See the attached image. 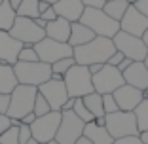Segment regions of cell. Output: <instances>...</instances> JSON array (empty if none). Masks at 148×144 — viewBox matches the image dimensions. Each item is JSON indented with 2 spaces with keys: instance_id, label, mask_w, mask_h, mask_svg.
Here are the masks:
<instances>
[{
  "instance_id": "cell-7",
  "label": "cell",
  "mask_w": 148,
  "mask_h": 144,
  "mask_svg": "<svg viewBox=\"0 0 148 144\" xmlns=\"http://www.w3.org/2000/svg\"><path fill=\"white\" fill-rule=\"evenodd\" d=\"M61 118H63V112H53V110L49 114H46V116L36 118L34 123L31 125L32 139L42 144L55 140V135L59 131V125H61Z\"/></svg>"
},
{
  "instance_id": "cell-6",
  "label": "cell",
  "mask_w": 148,
  "mask_h": 144,
  "mask_svg": "<svg viewBox=\"0 0 148 144\" xmlns=\"http://www.w3.org/2000/svg\"><path fill=\"white\" fill-rule=\"evenodd\" d=\"M106 131L110 133L114 140L123 139V136H137L139 135V127H137V119L133 112H123L118 110L114 114H106Z\"/></svg>"
},
{
  "instance_id": "cell-49",
  "label": "cell",
  "mask_w": 148,
  "mask_h": 144,
  "mask_svg": "<svg viewBox=\"0 0 148 144\" xmlns=\"http://www.w3.org/2000/svg\"><path fill=\"white\" fill-rule=\"evenodd\" d=\"M8 2H10V6H12V8L15 10V12H17V8L21 6V2H23V0H8Z\"/></svg>"
},
{
  "instance_id": "cell-27",
  "label": "cell",
  "mask_w": 148,
  "mask_h": 144,
  "mask_svg": "<svg viewBox=\"0 0 148 144\" xmlns=\"http://www.w3.org/2000/svg\"><path fill=\"white\" fill-rule=\"evenodd\" d=\"M133 114H135L139 133L140 131H148V97H144L143 102H140V104L133 110Z\"/></svg>"
},
{
  "instance_id": "cell-45",
  "label": "cell",
  "mask_w": 148,
  "mask_h": 144,
  "mask_svg": "<svg viewBox=\"0 0 148 144\" xmlns=\"http://www.w3.org/2000/svg\"><path fill=\"white\" fill-rule=\"evenodd\" d=\"M74 108V99H69L65 102V104H63V108H61V112H70V110Z\"/></svg>"
},
{
  "instance_id": "cell-21",
  "label": "cell",
  "mask_w": 148,
  "mask_h": 144,
  "mask_svg": "<svg viewBox=\"0 0 148 144\" xmlns=\"http://www.w3.org/2000/svg\"><path fill=\"white\" fill-rule=\"evenodd\" d=\"M17 76H15V70L12 65H6V63L0 61V93H10L17 87Z\"/></svg>"
},
{
  "instance_id": "cell-20",
  "label": "cell",
  "mask_w": 148,
  "mask_h": 144,
  "mask_svg": "<svg viewBox=\"0 0 148 144\" xmlns=\"http://www.w3.org/2000/svg\"><path fill=\"white\" fill-rule=\"evenodd\" d=\"M93 38H95V32H93L91 29H87V27L82 25L80 21L72 23V27H70V38H69V44L72 46V48L89 44Z\"/></svg>"
},
{
  "instance_id": "cell-40",
  "label": "cell",
  "mask_w": 148,
  "mask_h": 144,
  "mask_svg": "<svg viewBox=\"0 0 148 144\" xmlns=\"http://www.w3.org/2000/svg\"><path fill=\"white\" fill-rule=\"evenodd\" d=\"M12 125V118L6 114H0V135H4V131Z\"/></svg>"
},
{
  "instance_id": "cell-32",
  "label": "cell",
  "mask_w": 148,
  "mask_h": 144,
  "mask_svg": "<svg viewBox=\"0 0 148 144\" xmlns=\"http://www.w3.org/2000/svg\"><path fill=\"white\" fill-rule=\"evenodd\" d=\"M32 112L36 114V118H40V116H46V114L51 112V106L48 104V100L44 99V95H36V100H34V110Z\"/></svg>"
},
{
  "instance_id": "cell-41",
  "label": "cell",
  "mask_w": 148,
  "mask_h": 144,
  "mask_svg": "<svg viewBox=\"0 0 148 144\" xmlns=\"http://www.w3.org/2000/svg\"><path fill=\"white\" fill-rule=\"evenodd\" d=\"M133 6H135L143 15L148 17V0H137V2H133Z\"/></svg>"
},
{
  "instance_id": "cell-48",
  "label": "cell",
  "mask_w": 148,
  "mask_h": 144,
  "mask_svg": "<svg viewBox=\"0 0 148 144\" xmlns=\"http://www.w3.org/2000/svg\"><path fill=\"white\" fill-rule=\"evenodd\" d=\"M34 23H36V25H38V27H40V29H44V31H46V25H48V23L44 21V19H42V17H36V19H34Z\"/></svg>"
},
{
  "instance_id": "cell-22",
  "label": "cell",
  "mask_w": 148,
  "mask_h": 144,
  "mask_svg": "<svg viewBox=\"0 0 148 144\" xmlns=\"http://www.w3.org/2000/svg\"><path fill=\"white\" fill-rule=\"evenodd\" d=\"M84 135L91 140L93 144H112L114 142V139L110 136V133L106 131V127L95 125V121L86 123V127H84Z\"/></svg>"
},
{
  "instance_id": "cell-23",
  "label": "cell",
  "mask_w": 148,
  "mask_h": 144,
  "mask_svg": "<svg viewBox=\"0 0 148 144\" xmlns=\"http://www.w3.org/2000/svg\"><path fill=\"white\" fill-rule=\"evenodd\" d=\"M131 2L129 0H110V2H106L105 4V13L108 15V17H112L114 21H122V17L125 15V12L129 10Z\"/></svg>"
},
{
  "instance_id": "cell-5",
  "label": "cell",
  "mask_w": 148,
  "mask_h": 144,
  "mask_svg": "<svg viewBox=\"0 0 148 144\" xmlns=\"http://www.w3.org/2000/svg\"><path fill=\"white\" fill-rule=\"evenodd\" d=\"M15 70V76H17L19 83H25V85H34L40 87L42 83H46L48 80H51L53 72H51V65L42 61L36 63H17L13 66Z\"/></svg>"
},
{
  "instance_id": "cell-42",
  "label": "cell",
  "mask_w": 148,
  "mask_h": 144,
  "mask_svg": "<svg viewBox=\"0 0 148 144\" xmlns=\"http://www.w3.org/2000/svg\"><path fill=\"white\" fill-rule=\"evenodd\" d=\"M34 119H36V114L31 112V114H27L25 118L21 119V123H25V125H32V123H34Z\"/></svg>"
},
{
  "instance_id": "cell-9",
  "label": "cell",
  "mask_w": 148,
  "mask_h": 144,
  "mask_svg": "<svg viewBox=\"0 0 148 144\" xmlns=\"http://www.w3.org/2000/svg\"><path fill=\"white\" fill-rule=\"evenodd\" d=\"M34 49L38 53V59L42 63L53 65L59 59H66V57H74V48L66 42H57V40L46 38L40 40L38 44H34Z\"/></svg>"
},
{
  "instance_id": "cell-58",
  "label": "cell",
  "mask_w": 148,
  "mask_h": 144,
  "mask_svg": "<svg viewBox=\"0 0 148 144\" xmlns=\"http://www.w3.org/2000/svg\"><path fill=\"white\" fill-rule=\"evenodd\" d=\"M2 2H4V0H0V4H2Z\"/></svg>"
},
{
  "instance_id": "cell-15",
  "label": "cell",
  "mask_w": 148,
  "mask_h": 144,
  "mask_svg": "<svg viewBox=\"0 0 148 144\" xmlns=\"http://www.w3.org/2000/svg\"><path fill=\"white\" fill-rule=\"evenodd\" d=\"M146 29H148V17L143 15L135 6L131 4L129 10L125 12V15L122 17V21H120V31L127 32V34H133V36H139V38H140Z\"/></svg>"
},
{
  "instance_id": "cell-35",
  "label": "cell",
  "mask_w": 148,
  "mask_h": 144,
  "mask_svg": "<svg viewBox=\"0 0 148 144\" xmlns=\"http://www.w3.org/2000/svg\"><path fill=\"white\" fill-rule=\"evenodd\" d=\"M123 59H125V55H123L122 51H118V49H116V51L112 53V57L108 59V63H106V65H110V66H116V68H118V65H120V63H122Z\"/></svg>"
},
{
  "instance_id": "cell-51",
  "label": "cell",
  "mask_w": 148,
  "mask_h": 144,
  "mask_svg": "<svg viewBox=\"0 0 148 144\" xmlns=\"http://www.w3.org/2000/svg\"><path fill=\"white\" fill-rule=\"evenodd\" d=\"M140 38H143V42H144V44L148 46V29H146V31H144V34L140 36Z\"/></svg>"
},
{
  "instance_id": "cell-36",
  "label": "cell",
  "mask_w": 148,
  "mask_h": 144,
  "mask_svg": "<svg viewBox=\"0 0 148 144\" xmlns=\"http://www.w3.org/2000/svg\"><path fill=\"white\" fill-rule=\"evenodd\" d=\"M40 17H42V19H44L46 23H49V21H55V19L59 17V15L55 13V10H53V6H49V8L46 10V12H42V13H40Z\"/></svg>"
},
{
  "instance_id": "cell-25",
  "label": "cell",
  "mask_w": 148,
  "mask_h": 144,
  "mask_svg": "<svg viewBox=\"0 0 148 144\" xmlns=\"http://www.w3.org/2000/svg\"><path fill=\"white\" fill-rule=\"evenodd\" d=\"M84 104L87 106V110L93 114V118H103L105 116V108H103V95L99 93H89V95L82 97Z\"/></svg>"
},
{
  "instance_id": "cell-24",
  "label": "cell",
  "mask_w": 148,
  "mask_h": 144,
  "mask_svg": "<svg viewBox=\"0 0 148 144\" xmlns=\"http://www.w3.org/2000/svg\"><path fill=\"white\" fill-rule=\"evenodd\" d=\"M15 19H17V12L10 6L8 0H4V2L0 4V31L10 32V29L13 27Z\"/></svg>"
},
{
  "instance_id": "cell-38",
  "label": "cell",
  "mask_w": 148,
  "mask_h": 144,
  "mask_svg": "<svg viewBox=\"0 0 148 144\" xmlns=\"http://www.w3.org/2000/svg\"><path fill=\"white\" fill-rule=\"evenodd\" d=\"M8 108H10V95L0 93V114H8Z\"/></svg>"
},
{
  "instance_id": "cell-46",
  "label": "cell",
  "mask_w": 148,
  "mask_h": 144,
  "mask_svg": "<svg viewBox=\"0 0 148 144\" xmlns=\"http://www.w3.org/2000/svg\"><path fill=\"white\" fill-rule=\"evenodd\" d=\"M74 144H93V142H91V140H89V139H87L86 135H82V136H80V139L76 140V142H74Z\"/></svg>"
},
{
  "instance_id": "cell-19",
  "label": "cell",
  "mask_w": 148,
  "mask_h": 144,
  "mask_svg": "<svg viewBox=\"0 0 148 144\" xmlns=\"http://www.w3.org/2000/svg\"><path fill=\"white\" fill-rule=\"evenodd\" d=\"M70 27H72L70 21H66L65 17H57L55 21H49L46 25V36L51 40H57V42H66L69 44Z\"/></svg>"
},
{
  "instance_id": "cell-59",
  "label": "cell",
  "mask_w": 148,
  "mask_h": 144,
  "mask_svg": "<svg viewBox=\"0 0 148 144\" xmlns=\"http://www.w3.org/2000/svg\"><path fill=\"white\" fill-rule=\"evenodd\" d=\"M106 2H110V0H106Z\"/></svg>"
},
{
  "instance_id": "cell-55",
  "label": "cell",
  "mask_w": 148,
  "mask_h": 144,
  "mask_svg": "<svg viewBox=\"0 0 148 144\" xmlns=\"http://www.w3.org/2000/svg\"><path fill=\"white\" fill-rule=\"evenodd\" d=\"M48 144H59V142H57V140H51V142H48Z\"/></svg>"
},
{
  "instance_id": "cell-10",
  "label": "cell",
  "mask_w": 148,
  "mask_h": 144,
  "mask_svg": "<svg viewBox=\"0 0 148 144\" xmlns=\"http://www.w3.org/2000/svg\"><path fill=\"white\" fill-rule=\"evenodd\" d=\"M10 34L15 40H19L23 46H34L40 40L46 38V31L36 25L34 19L19 17V15L15 19V23H13V27L10 29Z\"/></svg>"
},
{
  "instance_id": "cell-52",
  "label": "cell",
  "mask_w": 148,
  "mask_h": 144,
  "mask_svg": "<svg viewBox=\"0 0 148 144\" xmlns=\"http://www.w3.org/2000/svg\"><path fill=\"white\" fill-rule=\"evenodd\" d=\"M42 2H48V4H51V6H53L55 2H59V0H42Z\"/></svg>"
},
{
  "instance_id": "cell-47",
  "label": "cell",
  "mask_w": 148,
  "mask_h": 144,
  "mask_svg": "<svg viewBox=\"0 0 148 144\" xmlns=\"http://www.w3.org/2000/svg\"><path fill=\"white\" fill-rule=\"evenodd\" d=\"M139 139H140V142H143V144H148V131H140L139 133Z\"/></svg>"
},
{
  "instance_id": "cell-56",
  "label": "cell",
  "mask_w": 148,
  "mask_h": 144,
  "mask_svg": "<svg viewBox=\"0 0 148 144\" xmlns=\"http://www.w3.org/2000/svg\"><path fill=\"white\" fill-rule=\"evenodd\" d=\"M144 95H146V97H148V89H146V91H144Z\"/></svg>"
},
{
  "instance_id": "cell-3",
  "label": "cell",
  "mask_w": 148,
  "mask_h": 144,
  "mask_svg": "<svg viewBox=\"0 0 148 144\" xmlns=\"http://www.w3.org/2000/svg\"><path fill=\"white\" fill-rule=\"evenodd\" d=\"M80 23L91 29L95 36H105V38H114L120 32V23L114 21L105 13V10L99 8H86L80 17Z\"/></svg>"
},
{
  "instance_id": "cell-2",
  "label": "cell",
  "mask_w": 148,
  "mask_h": 144,
  "mask_svg": "<svg viewBox=\"0 0 148 144\" xmlns=\"http://www.w3.org/2000/svg\"><path fill=\"white\" fill-rule=\"evenodd\" d=\"M36 95H38V87L17 83V87L10 93V108L6 116H10L12 119H23L27 114L34 110Z\"/></svg>"
},
{
  "instance_id": "cell-26",
  "label": "cell",
  "mask_w": 148,
  "mask_h": 144,
  "mask_svg": "<svg viewBox=\"0 0 148 144\" xmlns=\"http://www.w3.org/2000/svg\"><path fill=\"white\" fill-rule=\"evenodd\" d=\"M38 4H40V0H23L21 6L17 8V15L19 17H29V19L40 17Z\"/></svg>"
},
{
  "instance_id": "cell-4",
  "label": "cell",
  "mask_w": 148,
  "mask_h": 144,
  "mask_svg": "<svg viewBox=\"0 0 148 144\" xmlns=\"http://www.w3.org/2000/svg\"><path fill=\"white\" fill-rule=\"evenodd\" d=\"M66 85V91H69L70 99H82V97L89 95V93H95L93 89V82H91V74H89V68L82 65H74L72 68L63 76Z\"/></svg>"
},
{
  "instance_id": "cell-28",
  "label": "cell",
  "mask_w": 148,
  "mask_h": 144,
  "mask_svg": "<svg viewBox=\"0 0 148 144\" xmlns=\"http://www.w3.org/2000/svg\"><path fill=\"white\" fill-rule=\"evenodd\" d=\"M76 65V61H74V57H66V59H59V61H55L51 65V72L53 74H59V76H65L66 72H69L72 66Z\"/></svg>"
},
{
  "instance_id": "cell-31",
  "label": "cell",
  "mask_w": 148,
  "mask_h": 144,
  "mask_svg": "<svg viewBox=\"0 0 148 144\" xmlns=\"http://www.w3.org/2000/svg\"><path fill=\"white\" fill-rule=\"evenodd\" d=\"M40 61L38 53H36L34 46H23V49L19 51V61L17 63H36Z\"/></svg>"
},
{
  "instance_id": "cell-16",
  "label": "cell",
  "mask_w": 148,
  "mask_h": 144,
  "mask_svg": "<svg viewBox=\"0 0 148 144\" xmlns=\"http://www.w3.org/2000/svg\"><path fill=\"white\" fill-rule=\"evenodd\" d=\"M21 49H23V44L19 40H15L10 32L0 31V61L15 66L19 61V51Z\"/></svg>"
},
{
  "instance_id": "cell-33",
  "label": "cell",
  "mask_w": 148,
  "mask_h": 144,
  "mask_svg": "<svg viewBox=\"0 0 148 144\" xmlns=\"http://www.w3.org/2000/svg\"><path fill=\"white\" fill-rule=\"evenodd\" d=\"M103 108H105V116H106V114H114V112H118V110H120L112 93H106V95H103Z\"/></svg>"
},
{
  "instance_id": "cell-44",
  "label": "cell",
  "mask_w": 148,
  "mask_h": 144,
  "mask_svg": "<svg viewBox=\"0 0 148 144\" xmlns=\"http://www.w3.org/2000/svg\"><path fill=\"white\" fill-rule=\"evenodd\" d=\"M103 66H105V65H99V63H95V65H89V66H87V68H89V74H97V72H101V68H103Z\"/></svg>"
},
{
  "instance_id": "cell-53",
  "label": "cell",
  "mask_w": 148,
  "mask_h": 144,
  "mask_svg": "<svg viewBox=\"0 0 148 144\" xmlns=\"http://www.w3.org/2000/svg\"><path fill=\"white\" fill-rule=\"evenodd\" d=\"M27 144H42V142H36L34 139H31V140H29V142H27Z\"/></svg>"
},
{
  "instance_id": "cell-17",
  "label": "cell",
  "mask_w": 148,
  "mask_h": 144,
  "mask_svg": "<svg viewBox=\"0 0 148 144\" xmlns=\"http://www.w3.org/2000/svg\"><path fill=\"white\" fill-rule=\"evenodd\" d=\"M123 80L127 85H133L137 89H148V68L144 65V61H133L127 70H123Z\"/></svg>"
},
{
  "instance_id": "cell-13",
  "label": "cell",
  "mask_w": 148,
  "mask_h": 144,
  "mask_svg": "<svg viewBox=\"0 0 148 144\" xmlns=\"http://www.w3.org/2000/svg\"><path fill=\"white\" fill-rule=\"evenodd\" d=\"M84 127H86V121H82L74 114V110L63 112L61 125H59V131L55 135V140L59 144H74L84 135Z\"/></svg>"
},
{
  "instance_id": "cell-37",
  "label": "cell",
  "mask_w": 148,
  "mask_h": 144,
  "mask_svg": "<svg viewBox=\"0 0 148 144\" xmlns=\"http://www.w3.org/2000/svg\"><path fill=\"white\" fill-rule=\"evenodd\" d=\"M112 144H143L139 139V135L137 136H123V139H116Z\"/></svg>"
},
{
  "instance_id": "cell-8",
  "label": "cell",
  "mask_w": 148,
  "mask_h": 144,
  "mask_svg": "<svg viewBox=\"0 0 148 144\" xmlns=\"http://www.w3.org/2000/svg\"><path fill=\"white\" fill-rule=\"evenodd\" d=\"M38 93L44 95V99L48 100V104L51 106L53 112H61L63 104L70 99L69 91H66V85H65V80L63 76L59 74H53L51 80H48L46 83H42L38 87Z\"/></svg>"
},
{
  "instance_id": "cell-29",
  "label": "cell",
  "mask_w": 148,
  "mask_h": 144,
  "mask_svg": "<svg viewBox=\"0 0 148 144\" xmlns=\"http://www.w3.org/2000/svg\"><path fill=\"white\" fill-rule=\"evenodd\" d=\"M72 110H74V114H76L82 121H86V123H89V121H93V119H95V118H93V114L87 110L86 104H84L82 99H74V108Z\"/></svg>"
},
{
  "instance_id": "cell-34",
  "label": "cell",
  "mask_w": 148,
  "mask_h": 144,
  "mask_svg": "<svg viewBox=\"0 0 148 144\" xmlns=\"http://www.w3.org/2000/svg\"><path fill=\"white\" fill-rule=\"evenodd\" d=\"M31 139H32L31 125H25V123H21V127H19V144H27Z\"/></svg>"
},
{
  "instance_id": "cell-1",
  "label": "cell",
  "mask_w": 148,
  "mask_h": 144,
  "mask_svg": "<svg viewBox=\"0 0 148 144\" xmlns=\"http://www.w3.org/2000/svg\"><path fill=\"white\" fill-rule=\"evenodd\" d=\"M116 51L112 38H105V36H95L89 44H84L74 48V61L76 65L89 66V65H106L112 53Z\"/></svg>"
},
{
  "instance_id": "cell-30",
  "label": "cell",
  "mask_w": 148,
  "mask_h": 144,
  "mask_svg": "<svg viewBox=\"0 0 148 144\" xmlns=\"http://www.w3.org/2000/svg\"><path fill=\"white\" fill-rule=\"evenodd\" d=\"M19 127L10 125L4 131V135H0V144H19Z\"/></svg>"
},
{
  "instance_id": "cell-43",
  "label": "cell",
  "mask_w": 148,
  "mask_h": 144,
  "mask_svg": "<svg viewBox=\"0 0 148 144\" xmlns=\"http://www.w3.org/2000/svg\"><path fill=\"white\" fill-rule=\"evenodd\" d=\"M131 63H133V61H131V59H127V57H125V59H123V61L120 63V65H118V70H120V72H123V70H127V68H129V66H131Z\"/></svg>"
},
{
  "instance_id": "cell-57",
  "label": "cell",
  "mask_w": 148,
  "mask_h": 144,
  "mask_svg": "<svg viewBox=\"0 0 148 144\" xmlns=\"http://www.w3.org/2000/svg\"><path fill=\"white\" fill-rule=\"evenodd\" d=\"M129 2H131V4H133V2H137V0H129Z\"/></svg>"
},
{
  "instance_id": "cell-11",
  "label": "cell",
  "mask_w": 148,
  "mask_h": 144,
  "mask_svg": "<svg viewBox=\"0 0 148 144\" xmlns=\"http://www.w3.org/2000/svg\"><path fill=\"white\" fill-rule=\"evenodd\" d=\"M112 40H114L116 49H118V51H122L127 59H131V61H144V59H146L148 46L143 42V38L120 31Z\"/></svg>"
},
{
  "instance_id": "cell-54",
  "label": "cell",
  "mask_w": 148,
  "mask_h": 144,
  "mask_svg": "<svg viewBox=\"0 0 148 144\" xmlns=\"http://www.w3.org/2000/svg\"><path fill=\"white\" fill-rule=\"evenodd\" d=\"M144 65H146V68H148V53H146V59H144Z\"/></svg>"
},
{
  "instance_id": "cell-18",
  "label": "cell",
  "mask_w": 148,
  "mask_h": 144,
  "mask_svg": "<svg viewBox=\"0 0 148 144\" xmlns=\"http://www.w3.org/2000/svg\"><path fill=\"white\" fill-rule=\"evenodd\" d=\"M53 10H55V13L59 17H65L66 21L76 23L80 21L86 6H84L82 0H59V2L53 4Z\"/></svg>"
},
{
  "instance_id": "cell-14",
  "label": "cell",
  "mask_w": 148,
  "mask_h": 144,
  "mask_svg": "<svg viewBox=\"0 0 148 144\" xmlns=\"http://www.w3.org/2000/svg\"><path fill=\"white\" fill-rule=\"evenodd\" d=\"M112 95L118 102V108L123 110V112H133V110L143 102L144 97H146L143 89H137V87H133V85H127V83H123L122 87L116 89Z\"/></svg>"
},
{
  "instance_id": "cell-50",
  "label": "cell",
  "mask_w": 148,
  "mask_h": 144,
  "mask_svg": "<svg viewBox=\"0 0 148 144\" xmlns=\"http://www.w3.org/2000/svg\"><path fill=\"white\" fill-rule=\"evenodd\" d=\"M49 6H51V4H48V2H42V0H40V4H38V10H40V13H42V12H46V10H48Z\"/></svg>"
},
{
  "instance_id": "cell-39",
  "label": "cell",
  "mask_w": 148,
  "mask_h": 144,
  "mask_svg": "<svg viewBox=\"0 0 148 144\" xmlns=\"http://www.w3.org/2000/svg\"><path fill=\"white\" fill-rule=\"evenodd\" d=\"M82 2L86 8H99V10H103L106 4V0H82Z\"/></svg>"
},
{
  "instance_id": "cell-12",
  "label": "cell",
  "mask_w": 148,
  "mask_h": 144,
  "mask_svg": "<svg viewBox=\"0 0 148 144\" xmlns=\"http://www.w3.org/2000/svg\"><path fill=\"white\" fill-rule=\"evenodd\" d=\"M91 82H93L95 93L106 95V93H114L116 89H120L123 83H125V80H123V74L116 66L105 65L101 68V72H97V74L91 76Z\"/></svg>"
}]
</instances>
